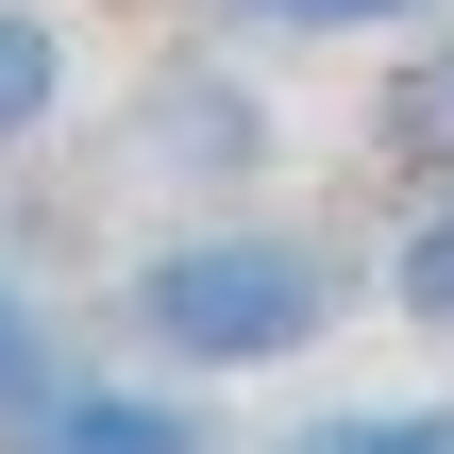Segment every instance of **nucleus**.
<instances>
[{
	"instance_id": "obj_2",
	"label": "nucleus",
	"mask_w": 454,
	"mask_h": 454,
	"mask_svg": "<svg viewBox=\"0 0 454 454\" xmlns=\"http://www.w3.org/2000/svg\"><path fill=\"white\" fill-rule=\"evenodd\" d=\"M0 454H219V421L185 404V371H51Z\"/></svg>"
},
{
	"instance_id": "obj_3",
	"label": "nucleus",
	"mask_w": 454,
	"mask_h": 454,
	"mask_svg": "<svg viewBox=\"0 0 454 454\" xmlns=\"http://www.w3.org/2000/svg\"><path fill=\"white\" fill-rule=\"evenodd\" d=\"M135 168H152V185H253V168H270V101H253L219 51H185V67L135 84Z\"/></svg>"
},
{
	"instance_id": "obj_1",
	"label": "nucleus",
	"mask_w": 454,
	"mask_h": 454,
	"mask_svg": "<svg viewBox=\"0 0 454 454\" xmlns=\"http://www.w3.org/2000/svg\"><path fill=\"white\" fill-rule=\"evenodd\" d=\"M337 320H354V253L303 236V219H185V236H152V253L101 286V337H118L135 371H185V387L303 371Z\"/></svg>"
},
{
	"instance_id": "obj_9",
	"label": "nucleus",
	"mask_w": 454,
	"mask_h": 454,
	"mask_svg": "<svg viewBox=\"0 0 454 454\" xmlns=\"http://www.w3.org/2000/svg\"><path fill=\"white\" fill-rule=\"evenodd\" d=\"M404 17H438V0H236V34H270V51H354V34H404Z\"/></svg>"
},
{
	"instance_id": "obj_8",
	"label": "nucleus",
	"mask_w": 454,
	"mask_h": 454,
	"mask_svg": "<svg viewBox=\"0 0 454 454\" xmlns=\"http://www.w3.org/2000/svg\"><path fill=\"white\" fill-rule=\"evenodd\" d=\"M51 371H67V320H51V303H34V270L0 253V438H17V404H34Z\"/></svg>"
},
{
	"instance_id": "obj_4",
	"label": "nucleus",
	"mask_w": 454,
	"mask_h": 454,
	"mask_svg": "<svg viewBox=\"0 0 454 454\" xmlns=\"http://www.w3.org/2000/svg\"><path fill=\"white\" fill-rule=\"evenodd\" d=\"M371 152H387L404 185H454V34H421V51L371 84Z\"/></svg>"
},
{
	"instance_id": "obj_6",
	"label": "nucleus",
	"mask_w": 454,
	"mask_h": 454,
	"mask_svg": "<svg viewBox=\"0 0 454 454\" xmlns=\"http://www.w3.org/2000/svg\"><path fill=\"white\" fill-rule=\"evenodd\" d=\"M387 303H404V337H454V185L404 202V236H387Z\"/></svg>"
},
{
	"instance_id": "obj_7",
	"label": "nucleus",
	"mask_w": 454,
	"mask_h": 454,
	"mask_svg": "<svg viewBox=\"0 0 454 454\" xmlns=\"http://www.w3.org/2000/svg\"><path fill=\"white\" fill-rule=\"evenodd\" d=\"M51 101H67V34H51L34 0H0V152H34Z\"/></svg>"
},
{
	"instance_id": "obj_5",
	"label": "nucleus",
	"mask_w": 454,
	"mask_h": 454,
	"mask_svg": "<svg viewBox=\"0 0 454 454\" xmlns=\"http://www.w3.org/2000/svg\"><path fill=\"white\" fill-rule=\"evenodd\" d=\"M253 454H454V404H303Z\"/></svg>"
}]
</instances>
